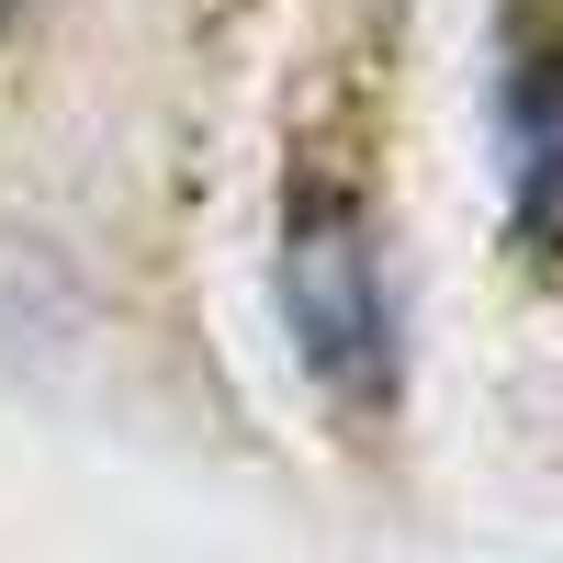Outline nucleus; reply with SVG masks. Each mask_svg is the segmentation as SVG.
Returning a JSON list of instances; mask_svg holds the SVG:
<instances>
[{
    "label": "nucleus",
    "instance_id": "nucleus-1",
    "mask_svg": "<svg viewBox=\"0 0 563 563\" xmlns=\"http://www.w3.org/2000/svg\"><path fill=\"white\" fill-rule=\"evenodd\" d=\"M271 305L294 339L305 384L339 417H384L395 406V271H384V203H372V147L339 102H305L294 158H282V225H271Z\"/></svg>",
    "mask_w": 563,
    "mask_h": 563
},
{
    "label": "nucleus",
    "instance_id": "nucleus-2",
    "mask_svg": "<svg viewBox=\"0 0 563 563\" xmlns=\"http://www.w3.org/2000/svg\"><path fill=\"white\" fill-rule=\"evenodd\" d=\"M496 169L507 249L563 294V0H496Z\"/></svg>",
    "mask_w": 563,
    "mask_h": 563
}]
</instances>
